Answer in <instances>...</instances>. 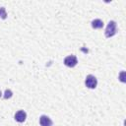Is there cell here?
I'll return each mask as SVG.
<instances>
[{"label":"cell","instance_id":"8992f818","mask_svg":"<svg viewBox=\"0 0 126 126\" xmlns=\"http://www.w3.org/2000/svg\"><path fill=\"white\" fill-rule=\"evenodd\" d=\"M103 27V22L99 19H95L92 22V28L96 30V29H101Z\"/></svg>","mask_w":126,"mask_h":126},{"label":"cell","instance_id":"30bf717a","mask_svg":"<svg viewBox=\"0 0 126 126\" xmlns=\"http://www.w3.org/2000/svg\"><path fill=\"white\" fill-rule=\"evenodd\" d=\"M1 95H2V94H1V91H0V96H1Z\"/></svg>","mask_w":126,"mask_h":126},{"label":"cell","instance_id":"3957f363","mask_svg":"<svg viewBox=\"0 0 126 126\" xmlns=\"http://www.w3.org/2000/svg\"><path fill=\"white\" fill-rule=\"evenodd\" d=\"M77 63H78V59L75 55H69V56L65 57V59H64V64L70 68L75 67L77 65Z\"/></svg>","mask_w":126,"mask_h":126},{"label":"cell","instance_id":"277c9868","mask_svg":"<svg viewBox=\"0 0 126 126\" xmlns=\"http://www.w3.org/2000/svg\"><path fill=\"white\" fill-rule=\"evenodd\" d=\"M39 124L41 126H52L53 122L47 115H41L39 117Z\"/></svg>","mask_w":126,"mask_h":126},{"label":"cell","instance_id":"6da1fadb","mask_svg":"<svg viewBox=\"0 0 126 126\" xmlns=\"http://www.w3.org/2000/svg\"><path fill=\"white\" fill-rule=\"evenodd\" d=\"M116 28H117L116 23H115L114 21H109V23H108L107 26H106L105 32H104L105 36H106V37H111V36H113V35L116 33Z\"/></svg>","mask_w":126,"mask_h":126},{"label":"cell","instance_id":"9c48e42d","mask_svg":"<svg viewBox=\"0 0 126 126\" xmlns=\"http://www.w3.org/2000/svg\"><path fill=\"white\" fill-rule=\"evenodd\" d=\"M124 75H125V72H124V71L120 73V81H121V82H124V81H125V80H124Z\"/></svg>","mask_w":126,"mask_h":126},{"label":"cell","instance_id":"5b68a950","mask_svg":"<svg viewBox=\"0 0 126 126\" xmlns=\"http://www.w3.org/2000/svg\"><path fill=\"white\" fill-rule=\"evenodd\" d=\"M26 118H27V113L24 110H19V111H17L15 113V120L17 122L22 123V122H24L26 120Z\"/></svg>","mask_w":126,"mask_h":126},{"label":"cell","instance_id":"ba28073f","mask_svg":"<svg viewBox=\"0 0 126 126\" xmlns=\"http://www.w3.org/2000/svg\"><path fill=\"white\" fill-rule=\"evenodd\" d=\"M12 94H13V93H12V91L11 90H6L5 91V94H4V98H10L11 96H12Z\"/></svg>","mask_w":126,"mask_h":126},{"label":"cell","instance_id":"7a4b0ae2","mask_svg":"<svg viewBox=\"0 0 126 126\" xmlns=\"http://www.w3.org/2000/svg\"><path fill=\"white\" fill-rule=\"evenodd\" d=\"M85 85L89 89H95L97 85V80L94 75H88L85 80Z\"/></svg>","mask_w":126,"mask_h":126},{"label":"cell","instance_id":"52a82bcc","mask_svg":"<svg viewBox=\"0 0 126 126\" xmlns=\"http://www.w3.org/2000/svg\"><path fill=\"white\" fill-rule=\"evenodd\" d=\"M0 17H1L3 20H5V19L7 18V13H6V10H5L4 7H1V8H0Z\"/></svg>","mask_w":126,"mask_h":126}]
</instances>
